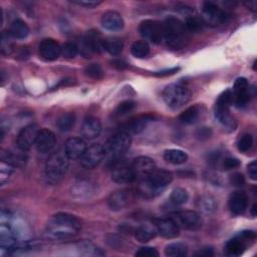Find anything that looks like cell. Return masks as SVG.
Here are the masks:
<instances>
[{
    "instance_id": "cell-2",
    "label": "cell",
    "mask_w": 257,
    "mask_h": 257,
    "mask_svg": "<svg viewBox=\"0 0 257 257\" xmlns=\"http://www.w3.org/2000/svg\"><path fill=\"white\" fill-rule=\"evenodd\" d=\"M173 181V174L163 169L154 170L139 186V194L145 199H151L161 194Z\"/></svg>"
},
{
    "instance_id": "cell-44",
    "label": "cell",
    "mask_w": 257,
    "mask_h": 257,
    "mask_svg": "<svg viewBox=\"0 0 257 257\" xmlns=\"http://www.w3.org/2000/svg\"><path fill=\"white\" fill-rule=\"evenodd\" d=\"M9 33H2L1 36V52L3 55H9L13 51V42Z\"/></svg>"
},
{
    "instance_id": "cell-55",
    "label": "cell",
    "mask_w": 257,
    "mask_h": 257,
    "mask_svg": "<svg viewBox=\"0 0 257 257\" xmlns=\"http://www.w3.org/2000/svg\"><path fill=\"white\" fill-rule=\"evenodd\" d=\"M251 213H252V216H253V217L256 216V205H255V204L253 205V207H252V209H251Z\"/></svg>"
},
{
    "instance_id": "cell-10",
    "label": "cell",
    "mask_w": 257,
    "mask_h": 257,
    "mask_svg": "<svg viewBox=\"0 0 257 257\" xmlns=\"http://www.w3.org/2000/svg\"><path fill=\"white\" fill-rule=\"evenodd\" d=\"M140 34L150 42L161 43L164 40V24L153 19H146L139 25Z\"/></svg>"
},
{
    "instance_id": "cell-35",
    "label": "cell",
    "mask_w": 257,
    "mask_h": 257,
    "mask_svg": "<svg viewBox=\"0 0 257 257\" xmlns=\"http://www.w3.org/2000/svg\"><path fill=\"white\" fill-rule=\"evenodd\" d=\"M75 123V115L73 112H64L56 120V125L61 132H69Z\"/></svg>"
},
{
    "instance_id": "cell-25",
    "label": "cell",
    "mask_w": 257,
    "mask_h": 257,
    "mask_svg": "<svg viewBox=\"0 0 257 257\" xmlns=\"http://www.w3.org/2000/svg\"><path fill=\"white\" fill-rule=\"evenodd\" d=\"M155 119L154 115L152 114H142L138 115L134 118H132L124 126L126 133H132V134H140L142 133L150 122H152Z\"/></svg>"
},
{
    "instance_id": "cell-24",
    "label": "cell",
    "mask_w": 257,
    "mask_h": 257,
    "mask_svg": "<svg viewBox=\"0 0 257 257\" xmlns=\"http://www.w3.org/2000/svg\"><path fill=\"white\" fill-rule=\"evenodd\" d=\"M101 24L109 31H117L123 28L124 21L118 12L109 10L101 16Z\"/></svg>"
},
{
    "instance_id": "cell-33",
    "label": "cell",
    "mask_w": 257,
    "mask_h": 257,
    "mask_svg": "<svg viewBox=\"0 0 257 257\" xmlns=\"http://www.w3.org/2000/svg\"><path fill=\"white\" fill-rule=\"evenodd\" d=\"M185 24V28L187 31L193 32V33H197L203 30V28L205 27L206 23L203 19L202 16H198V15H191L186 19Z\"/></svg>"
},
{
    "instance_id": "cell-7",
    "label": "cell",
    "mask_w": 257,
    "mask_h": 257,
    "mask_svg": "<svg viewBox=\"0 0 257 257\" xmlns=\"http://www.w3.org/2000/svg\"><path fill=\"white\" fill-rule=\"evenodd\" d=\"M256 239V234L254 231L245 230L237 234L235 237L230 239L224 247L226 255L229 256H240L245 252V250L251 246Z\"/></svg>"
},
{
    "instance_id": "cell-48",
    "label": "cell",
    "mask_w": 257,
    "mask_h": 257,
    "mask_svg": "<svg viewBox=\"0 0 257 257\" xmlns=\"http://www.w3.org/2000/svg\"><path fill=\"white\" fill-rule=\"evenodd\" d=\"M211 135H212V131L210 127H200L196 131V134H195L196 138L201 141L209 139Z\"/></svg>"
},
{
    "instance_id": "cell-41",
    "label": "cell",
    "mask_w": 257,
    "mask_h": 257,
    "mask_svg": "<svg viewBox=\"0 0 257 257\" xmlns=\"http://www.w3.org/2000/svg\"><path fill=\"white\" fill-rule=\"evenodd\" d=\"M253 146V137L250 134H243L237 141V149L241 153H247Z\"/></svg>"
},
{
    "instance_id": "cell-53",
    "label": "cell",
    "mask_w": 257,
    "mask_h": 257,
    "mask_svg": "<svg viewBox=\"0 0 257 257\" xmlns=\"http://www.w3.org/2000/svg\"><path fill=\"white\" fill-rule=\"evenodd\" d=\"M111 64L113 66H115L116 68H118V69H123V68H125L127 66L126 63L123 60H121V59H114V60L111 61Z\"/></svg>"
},
{
    "instance_id": "cell-45",
    "label": "cell",
    "mask_w": 257,
    "mask_h": 257,
    "mask_svg": "<svg viewBox=\"0 0 257 257\" xmlns=\"http://www.w3.org/2000/svg\"><path fill=\"white\" fill-rule=\"evenodd\" d=\"M135 255L138 256V257H158L159 256V252L154 247L145 246V247H141L135 253Z\"/></svg>"
},
{
    "instance_id": "cell-38",
    "label": "cell",
    "mask_w": 257,
    "mask_h": 257,
    "mask_svg": "<svg viewBox=\"0 0 257 257\" xmlns=\"http://www.w3.org/2000/svg\"><path fill=\"white\" fill-rule=\"evenodd\" d=\"M197 206L202 212L213 213L217 208V203L212 196L205 195L200 197V199L197 202Z\"/></svg>"
},
{
    "instance_id": "cell-28",
    "label": "cell",
    "mask_w": 257,
    "mask_h": 257,
    "mask_svg": "<svg viewBox=\"0 0 257 257\" xmlns=\"http://www.w3.org/2000/svg\"><path fill=\"white\" fill-rule=\"evenodd\" d=\"M29 27L26 24V22H24L21 19H15L9 28V34L16 39H24L28 36L29 34Z\"/></svg>"
},
{
    "instance_id": "cell-13",
    "label": "cell",
    "mask_w": 257,
    "mask_h": 257,
    "mask_svg": "<svg viewBox=\"0 0 257 257\" xmlns=\"http://www.w3.org/2000/svg\"><path fill=\"white\" fill-rule=\"evenodd\" d=\"M111 179L118 184H130L136 180V176L132 166L116 161L111 164Z\"/></svg>"
},
{
    "instance_id": "cell-23",
    "label": "cell",
    "mask_w": 257,
    "mask_h": 257,
    "mask_svg": "<svg viewBox=\"0 0 257 257\" xmlns=\"http://www.w3.org/2000/svg\"><path fill=\"white\" fill-rule=\"evenodd\" d=\"M101 133V122L95 116H87L82 122L81 134L86 140H93Z\"/></svg>"
},
{
    "instance_id": "cell-21",
    "label": "cell",
    "mask_w": 257,
    "mask_h": 257,
    "mask_svg": "<svg viewBox=\"0 0 257 257\" xmlns=\"http://www.w3.org/2000/svg\"><path fill=\"white\" fill-rule=\"evenodd\" d=\"M86 148V144L81 138L74 137L65 142L64 152L69 160H77L82 157Z\"/></svg>"
},
{
    "instance_id": "cell-42",
    "label": "cell",
    "mask_w": 257,
    "mask_h": 257,
    "mask_svg": "<svg viewBox=\"0 0 257 257\" xmlns=\"http://www.w3.org/2000/svg\"><path fill=\"white\" fill-rule=\"evenodd\" d=\"M136 105H137V103L131 99L121 101L115 108V114L117 116H124L127 113H130L131 111H133L135 109Z\"/></svg>"
},
{
    "instance_id": "cell-49",
    "label": "cell",
    "mask_w": 257,
    "mask_h": 257,
    "mask_svg": "<svg viewBox=\"0 0 257 257\" xmlns=\"http://www.w3.org/2000/svg\"><path fill=\"white\" fill-rule=\"evenodd\" d=\"M72 3L86 7V8H93L99 5L101 2L100 1H95V0H77V1H72Z\"/></svg>"
},
{
    "instance_id": "cell-40",
    "label": "cell",
    "mask_w": 257,
    "mask_h": 257,
    "mask_svg": "<svg viewBox=\"0 0 257 257\" xmlns=\"http://www.w3.org/2000/svg\"><path fill=\"white\" fill-rule=\"evenodd\" d=\"M84 74L89 78L97 80L103 77V70L98 63H90L85 66Z\"/></svg>"
},
{
    "instance_id": "cell-8",
    "label": "cell",
    "mask_w": 257,
    "mask_h": 257,
    "mask_svg": "<svg viewBox=\"0 0 257 257\" xmlns=\"http://www.w3.org/2000/svg\"><path fill=\"white\" fill-rule=\"evenodd\" d=\"M132 138L126 132H119L110 137L105 146V153H108L113 158H118L123 155L131 147Z\"/></svg>"
},
{
    "instance_id": "cell-29",
    "label": "cell",
    "mask_w": 257,
    "mask_h": 257,
    "mask_svg": "<svg viewBox=\"0 0 257 257\" xmlns=\"http://www.w3.org/2000/svg\"><path fill=\"white\" fill-rule=\"evenodd\" d=\"M164 159L166 162L173 165H181L187 162L188 155L186 152L179 149H169L164 153Z\"/></svg>"
},
{
    "instance_id": "cell-11",
    "label": "cell",
    "mask_w": 257,
    "mask_h": 257,
    "mask_svg": "<svg viewBox=\"0 0 257 257\" xmlns=\"http://www.w3.org/2000/svg\"><path fill=\"white\" fill-rule=\"evenodd\" d=\"M105 149L100 144H92L86 148L84 154L80 158V164L83 168L91 170L96 168L103 160Z\"/></svg>"
},
{
    "instance_id": "cell-52",
    "label": "cell",
    "mask_w": 257,
    "mask_h": 257,
    "mask_svg": "<svg viewBox=\"0 0 257 257\" xmlns=\"http://www.w3.org/2000/svg\"><path fill=\"white\" fill-rule=\"evenodd\" d=\"M180 68L179 67H173V68H169V69H164V70H161V71H157L155 72L154 74L156 76H167V75H171V74H174L176 73Z\"/></svg>"
},
{
    "instance_id": "cell-4",
    "label": "cell",
    "mask_w": 257,
    "mask_h": 257,
    "mask_svg": "<svg viewBox=\"0 0 257 257\" xmlns=\"http://www.w3.org/2000/svg\"><path fill=\"white\" fill-rule=\"evenodd\" d=\"M69 167V159L64 150L50 153L45 163V176L48 182L55 184L63 179Z\"/></svg>"
},
{
    "instance_id": "cell-47",
    "label": "cell",
    "mask_w": 257,
    "mask_h": 257,
    "mask_svg": "<svg viewBox=\"0 0 257 257\" xmlns=\"http://www.w3.org/2000/svg\"><path fill=\"white\" fill-rule=\"evenodd\" d=\"M230 183L233 186H243L245 184V178L241 173H234L230 176Z\"/></svg>"
},
{
    "instance_id": "cell-5",
    "label": "cell",
    "mask_w": 257,
    "mask_h": 257,
    "mask_svg": "<svg viewBox=\"0 0 257 257\" xmlns=\"http://www.w3.org/2000/svg\"><path fill=\"white\" fill-rule=\"evenodd\" d=\"M233 103V94L231 89L223 91L216 100L214 113L218 121L228 132H232L236 128L237 122L233 115L230 113V106Z\"/></svg>"
},
{
    "instance_id": "cell-6",
    "label": "cell",
    "mask_w": 257,
    "mask_h": 257,
    "mask_svg": "<svg viewBox=\"0 0 257 257\" xmlns=\"http://www.w3.org/2000/svg\"><path fill=\"white\" fill-rule=\"evenodd\" d=\"M190 89L180 83L169 84L163 91L164 101L172 109H178L182 107L190 100Z\"/></svg>"
},
{
    "instance_id": "cell-14",
    "label": "cell",
    "mask_w": 257,
    "mask_h": 257,
    "mask_svg": "<svg viewBox=\"0 0 257 257\" xmlns=\"http://www.w3.org/2000/svg\"><path fill=\"white\" fill-rule=\"evenodd\" d=\"M231 91L233 94V102H235L238 106H244L250 101V87L245 77H238L235 80L233 89Z\"/></svg>"
},
{
    "instance_id": "cell-15",
    "label": "cell",
    "mask_w": 257,
    "mask_h": 257,
    "mask_svg": "<svg viewBox=\"0 0 257 257\" xmlns=\"http://www.w3.org/2000/svg\"><path fill=\"white\" fill-rule=\"evenodd\" d=\"M38 132L39 130L36 124H28L21 128L16 139L18 149L23 152L30 150L31 147L35 145Z\"/></svg>"
},
{
    "instance_id": "cell-54",
    "label": "cell",
    "mask_w": 257,
    "mask_h": 257,
    "mask_svg": "<svg viewBox=\"0 0 257 257\" xmlns=\"http://www.w3.org/2000/svg\"><path fill=\"white\" fill-rule=\"evenodd\" d=\"M247 5H248V7H249L250 9H252L253 11H255V10H256V8H257V3H256L255 1L249 2V3H247Z\"/></svg>"
},
{
    "instance_id": "cell-18",
    "label": "cell",
    "mask_w": 257,
    "mask_h": 257,
    "mask_svg": "<svg viewBox=\"0 0 257 257\" xmlns=\"http://www.w3.org/2000/svg\"><path fill=\"white\" fill-rule=\"evenodd\" d=\"M132 169L135 173L136 179H145L147 178L154 170H156V164L153 159L145 156L138 157L134 160L132 164Z\"/></svg>"
},
{
    "instance_id": "cell-17",
    "label": "cell",
    "mask_w": 257,
    "mask_h": 257,
    "mask_svg": "<svg viewBox=\"0 0 257 257\" xmlns=\"http://www.w3.org/2000/svg\"><path fill=\"white\" fill-rule=\"evenodd\" d=\"M38 52L43 59L47 61H53L60 56L61 46L56 40L52 38H45L40 42Z\"/></svg>"
},
{
    "instance_id": "cell-20",
    "label": "cell",
    "mask_w": 257,
    "mask_h": 257,
    "mask_svg": "<svg viewBox=\"0 0 257 257\" xmlns=\"http://www.w3.org/2000/svg\"><path fill=\"white\" fill-rule=\"evenodd\" d=\"M248 205V198L245 192L243 191H235L233 192L228 199V207L230 212L233 215H242Z\"/></svg>"
},
{
    "instance_id": "cell-51",
    "label": "cell",
    "mask_w": 257,
    "mask_h": 257,
    "mask_svg": "<svg viewBox=\"0 0 257 257\" xmlns=\"http://www.w3.org/2000/svg\"><path fill=\"white\" fill-rule=\"evenodd\" d=\"M195 255L200 256V257H209V256L214 255V251L211 247H205L203 249H200L198 252H196Z\"/></svg>"
},
{
    "instance_id": "cell-46",
    "label": "cell",
    "mask_w": 257,
    "mask_h": 257,
    "mask_svg": "<svg viewBox=\"0 0 257 257\" xmlns=\"http://www.w3.org/2000/svg\"><path fill=\"white\" fill-rule=\"evenodd\" d=\"M239 166H240V161L234 157H227L223 160V163H222V167L226 171L237 169L239 168Z\"/></svg>"
},
{
    "instance_id": "cell-36",
    "label": "cell",
    "mask_w": 257,
    "mask_h": 257,
    "mask_svg": "<svg viewBox=\"0 0 257 257\" xmlns=\"http://www.w3.org/2000/svg\"><path fill=\"white\" fill-rule=\"evenodd\" d=\"M123 48L122 41L117 37H109L104 39V50L110 55L116 56L121 53Z\"/></svg>"
},
{
    "instance_id": "cell-12",
    "label": "cell",
    "mask_w": 257,
    "mask_h": 257,
    "mask_svg": "<svg viewBox=\"0 0 257 257\" xmlns=\"http://www.w3.org/2000/svg\"><path fill=\"white\" fill-rule=\"evenodd\" d=\"M203 19L206 24L220 25L227 21L228 14L213 2L203 4Z\"/></svg>"
},
{
    "instance_id": "cell-31",
    "label": "cell",
    "mask_w": 257,
    "mask_h": 257,
    "mask_svg": "<svg viewBox=\"0 0 257 257\" xmlns=\"http://www.w3.org/2000/svg\"><path fill=\"white\" fill-rule=\"evenodd\" d=\"M200 116V108L198 105H192L185 109L179 115V121L183 124L195 123Z\"/></svg>"
},
{
    "instance_id": "cell-9",
    "label": "cell",
    "mask_w": 257,
    "mask_h": 257,
    "mask_svg": "<svg viewBox=\"0 0 257 257\" xmlns=\"http://www.w3.org/2000/svg\"><path fill=\"white\" fill-rule=\"evenodd\" d=\"M171 218L180 228L189 231H197L202 228L203 219L199 213L192 210H185L173 213Z\"/></svg>"
},
{
    "instance_id": "cell-1",
    "label": "cell",
    "mask_w": 257,
    "mask_h": 257,
    "mask_svg": "<svg viewBox=\"0 0 257 257\" xmlns=\"http://www.w3.org/2000/svg\"><path fill=\"white\" fill-rule=\"evenodd\" d=\"M81 229L80 220L68 213H56L48 220L45 228L46 235L51 239L61 240L72 238Z\"/></svg>"
},
{
    "instance_id": "cell-30",
    "label": "cell",
    "mask_w": 257,
    "mask_h": 257,
    "mask_svg": "<svg viewBox=\"0 0 257 257\" xmlns=\"http://www.w3.org/2000/svg\"><path fill=\"white\" fill-rule=\"evenodd\" d=\"M136 239L141 243H146L154 239L157 235V230L148 225H142L134 230Z\"/></svg>"
},
{
    "instance_id": "cell-43",
    "label": "cell",
    "mask_w": 257,
    "mask_h": 257,
    "mask_svg": "<svg viewBox=\"0 0 257 257\" xmlns=\"http://www.w3.org/2000/svg\"><path fill=\"white\" fill-rule=\"evenodd\" d=\"M78 53V46L73 42H66L61 46V54L67 59L74 58Z\"/></svg>"
},
{
    "instance_id": "cell-34",
    "label": "cell",
    "mask_w": 257,
    "mask_h": 257,
    "mask_svg": "<svg viewBox=\"0 0 257 257\" xmlns=\"http://www.w3.org/2000/svg\"><path fill=\"white\" fill-rule=\"evenodd\" d=\"M131 53L136 58H146L150 54V46L147 41L145 40H138L135 41L131 46Z\"/></svg>"
},
{
    "instance_id": "cell-37",
    "label": "cell",
    "mask_w": 257,
    "mask_h": 257,
    "mask_svg": "<svg viewBox=\"0 0 257 257\" xmlns=\"http://www.w3.org/2000/svg\"><path fill=\"white\" fill-rule=\"evenodd\" d=\"M189 194L183 188H176L172 191L169 201L174 206H182L188 202Z\"/></svg>"
},
{
    "instance_id": "cell-3",
    "label": "cell",
    "mask_w": 257,
    "mask_h": 257,
    "mask_svg": "<svg viewBox=\"0 0 257 257\" xmlns=\"http://www.w3.org/2000/svg\"><path fill=\"white\" fill-rule=\"evenodd\" d=\"M164 24V40L167 46L174 50L182 49L186 42V28L179 18L168 17Z\"/></svg>"
},
{
    "instance_id": "cell-22",
    "label": "cell",
    "mask_w": 257,
    "mask_h": 257,
    "mask_svg": "<svg viewBox=\"0 0 257 257\" xmlns=\"http://www.w3.org/2000/svg\"><path fill=\"white\" fill-rule=\"evenodd\" d=\"M82 41L91 53H98L104 50V38L97 30L87 31Z\"/></svg>"
},
{
    "instance_id": "cell-50",
    "label": "cell",
    "mask_w": 257,
    "mask_h": 257,
    "mask_svg": "<svg viewBox=\"0 0 257 257\" xmlns=\"http://www.w3.org/2000/svg\"><path fill=\"white\" fill-rule=\"evenodd\" d=\"M247 173L252 180H257V164L256 161H252L247 165Z\"/></svg>"
},
{
    "instance_id": "cell-27",
    "label": "cell",
    "mask_w": 257,
    "mask_h": 257,
    "mask_svg": "<svg viewBox=\"0 0 257 257\" xmlns=\"http://www.w3.org/2000/svg\"><path fill=\"white\" fill-rule=\"evenodd\" d=\"M17 245V239L14 231L8 224H1L0 227V246L2 249L12 251Z\"/></svg>"
},
{
    "instance_id": "cell-16",
    "label": "cell",
    "mask_w": 257,
    "mask_h": 257,
    "mask_svg": "<svg viewBox=\"0 0 257 257\" xmlns=\"http://www.w3.org/2000/svg\"><path fill=\"white\" fill-rule=\"evenodd\" d=\"M56 142L57 140L53 132L48 128H41L38 132L35 141V147L39 153L48 154L51 153L52 150L55 148Z\"/></svg>"
},
{
    "instance_id": "cell-32",
    "label": "cell",
    "mask_w": 257,
    "mask_h": 257,
    "mask_svg": "<svg viewBox=\"0 0 257 257\" xmlns=\"http://www.w3.org/2000/svg\"><path fill=\"white\" fill-rule=\"evenodd\" d=\"M165 254L169 257H184L188 254V246L183 242H174L166 246Z\"/></svg>"
},
{
    "instance_id": "cell-26",
    "label": "cell",
    "mask_w": 257,
    "mask_h": 257,
    "mask_svg": "<svg viewBox=\"0 0 257 257\" xmlns=\"http://www.w3.org/2000/svg\"><path fill=\"white\" fill-rule=\"evenodd\" d=\"M131 197L126 191H115L107 199V205L111 211H120L127 207Z\"/></svg>"
},
{
    "instance_id": "cell-19",
    "label": "cell",
    "mask_w": 257,
    "mask_h": 257,
    "mask_svg": "<svg viewBox=\"0 0 257 257\" xmlns=\"http://www.w3.org/2000/svg\"><path fill=\"white\" fill-rule=\"evenodd\" d=\"M155 225L157 233L166 239H174L180 235V227L171 217L159 219Z\"/></svg>"
},
{
    "instance_id": "cell-39",
    "label": "cell",
    "mask_w": 257,
    "mask_h": 257,
    "mask_svg": "<svg viewBox=\"0 0 257 257\" xmlns=\"http://www.w3.org/2000/svg\"><path fill=\"white\" fill-rule=\"evenodd\" d=\"M79 253L84 256H101L104 253L101 252L100 249H98L96 246H94L90 242H81L78 244L77 247Z\"/></svg>"
}]
</instances>
